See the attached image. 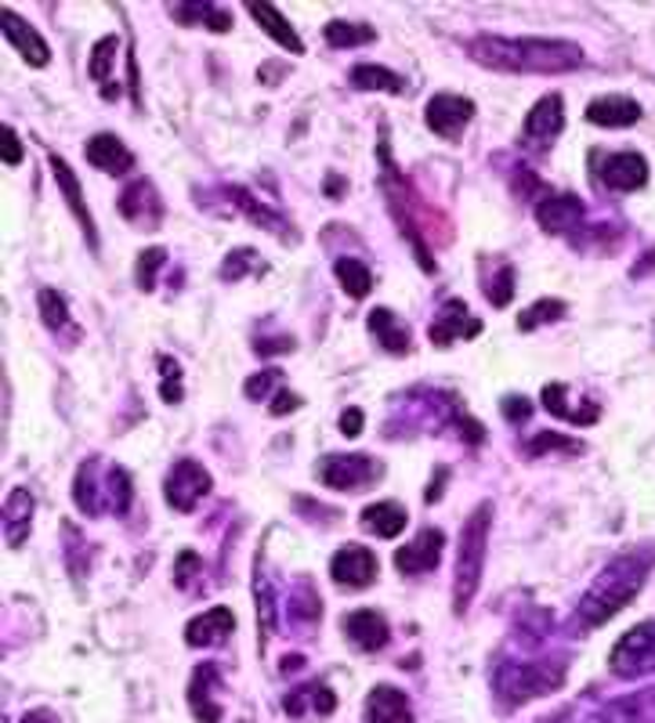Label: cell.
Here are the masks:
<instances>
[{"instance_id":"obj_26","label":"cell","mask_w":655,"mask_h":723,"mask_svg":"<svg viewBox=\"0 0 655 723\" xmlns=\"http://www.w3.org/2000/svg\"><path fill=\"white\" fill-rule=\"evenodd\" d=\"M595 723H655V691H641L604 705Z\"/></svg>"},{"instance_id":"obj_46","label":"cell","mask_w":655,"mask_h":723,"mask_svg":"<svg viewBox=\"0 0 655 723\" xmlns=\"http://www.w3.org/2000/svg\"><path fill=\"white\" fill-rule=\"evenodd\" d=\"M547 448H579V445L562 438V434L543 431V434H536V438H533V445H529V453H547Z\"/></svg>"},{"instance_id":"obj_49","label":"cell","mask_w":655,"mask_h":723,"mask_svg":"<svg viewBox=\"0 0 655 723\" xmlns=\"http://www.w3.org/2000/svg\"><path fill=\"white\" fill-rule=\"evenodd\" d=\"M298 405H301L298 394H293V391H279L276 398H271V416H287V413H293Z\"/></svg>"},{"instance_id":"obj_20","label":"cell","mask_w":655,"mask_h":723,"mask_svg":"<svg viewBox=\"0 0 655 723\" xmlns=\"http://www.w3.org/2000/svg\"><path fill=\"white\" fill-rule=\"evenodd\" d=\"M47 164H52V170H55V181H58L62 196H66V203H69V210H73V218L80 221V229L88 232V240H91V246H95V243H98V235H95V218H91L88 203H84V189H80L77 174H73L66 159L55 156V153H47Z\"/></svg>"},{"instance_id":"obj_38","label":"cell","mask_w":655,"mask_h":723,"mask_svg":"<svg viewBox=\"0 0 655 723\" xmlns=\"http://www.w3.org/2000/svg\"><path fill=\"white\" fill-rule=\"evenodd\" d=\"M116 52H120V36H102L95 47H91V62H88V73H91V80H98V84H109V73H113V66H116Z\"/></svg>"},{"instance_id":"obj_28","label":"cell","mask_w":655,"mask_h":723,"mask_svg":"<svg viewBox=\"0 0 655 723\" xmlns=\"http://www.w3.org/2000/svg\"><path fill=\"white\" fill-rule=\"evenodd\" d=\"M369 333H374L377 341H380V347L391 352V355H406V352H410V330H406L388 308L369 311Z\"/></svg>"},{"instance_id":"obj_24","label":"cell","mask_w":655,"mask_h":723,"mask_svg":"<svg viewBox=\"0 0 655 723\" xmlns=\"http://www.w3.org/2000/svg\"><path fill=\"white\" fill-rule=\"evenodd\" d=\"M84 156H88L91 167L106 170V174H123V170H131V164H134L131 148L123 145L116 134H95V138L88 142V148H84Z\"/></svg>"},{"instance_id":"obj_10","label":"cell","mask_w":655,"mask_h":723,"mask_svg":"<svg viewBox=\"0 0 655 723\" xmlns=\"http://www.w3.org/2000/svg\"><path fill=\"white\" fill-rule=\"evenodd\" d=\"M330 576L341 586H348V590H366V586L377 579V557H374V550H366V546L348 543L333 554Z\"/></svg>"},{"instance_id":"obj_19","label":"cell","mask_w":655,"mask_h":723,"mask_svg":"<svg viewBox=\"0 0 655 723\" xmlns=\"http://www.w3.org/2000/svg\"><path fill=\"white\" fill-rule=\"evenodd\" d=\"M536 221H540L543 232L565 235L584 221V203H579L576 196H547L536 203Z\"/></svg>"},{"instance_id":"obj_34","label":"cell","mask_w":655,"mask_h":723,"mask_svg":"<svg viewBox=\"0 0 655 723\" xmlns=\"http://www.w3.org/2000/svg\"><path fill=\"white\" fill-rule=\"evenodd\" d=\"M352 84L358 91H388V94H402V77L385 66H355L352 69Z\"/></svg>"},{"instance_id":"obj_3","label":"cell","mask_w":655,"mask_h":723,"mask_svg":"<svg viewBox=\"0 0 655 723\" xmlns=\"http://www.w3.org/2000/svg\"><path fill=\"white\" fill-rule=\"evenodd\" d=\"M489 525H492V507L481 503L471 518L464 521L460 532V550H456V571H453V612L464 615L471 608L481 571H486V550H489Z\"/></svg>"},{"instance_id":"obj_16","label":"cell","mask_w":655,"mask_h":723,"mask_svg":"<svg viewBox=\"0 0 655 723\" xmlns=\"http://www.w3.org/2000/svg\"><path fill=\"white\" fill-rule=\"evenodd\" d=\"M0 22H4V36H8V44L15 47V52L30 62V66L44 69V66H47V58H52V52H47V44L41 41V33H36V30L30 26V22H22L11 8L0 11Z\"/></svg>"},{"instance_id":"obj_40","label":"cell","mask_w":655,"mask_h":723,"mask_svg":"<svg viewBox=\"0 0 655 723\" xmlns=\"http://www.w3.org/2000/svg\"><path fill=\"white\" fill-rule=\"evenodd\" d=\"M565 315V304L562 301H551V297H543V301H536L533 308L522 311V319H518V330L522 333H533L536 326H547V322L562 319Z\"/></svg>"},{"instance_id":"obj_32","label":"cell","mask_w":655,"mask_h":723,"mask_svg":"<svg viewBox=\"0 0 655 723\" xmlns=\"http://www.w3.org/2000/svg\"><path fill=\"white\" fill-rule=\"evenodd\" d=\"M333 271H337V282L344 286V293L355 297V301H363V297L374 290V271L358 257H341L337 265H333Z\"/></svg>"},{"instance_id":"obj_30","label":"cell","mask_w":655,"mask_h":723,"mask_svg":"<svg viewBox=\"0 0 655 723\" xmlns=\"http://www.w3.org/2000/svg\"><path fill=\"white\" fill-rule=\"evenodd\" d=\"M308 705H312L315 713L330 716L333 709H337V698H333V691L326 688V683H308V688L293 691V694L287 698V702H282V709H287L290 716H301Z\"/></svg>"},{"instance_id":"obj_21","label":"cell","mask_w":655,"mask_h":723,"mask_svg":"<svg viewBox=\"0 0 655 723\" xmlns=\"http://www.w3.org/2000/svg\"><path fill=\"white\" fill-rule=\"evenodd\" d=\"M366 720L369 723H413V705H410V698H406V691L380 683V688H374L366 698Z\"/></svg>"},{"instance_id":"obj_41","label":"cell","mask_w":655,"mask_h":723,"mask_svg":"<svg viewBox=\"0 0 655 723\" xmlns=\"http://www.w3.org/2000/svg\"><path fill=\"white\" fill-rule=\"evenodd\" d=\"M164 260H167L164 246H149V251L138 254V271H134V279H138V290H153L159 268H164Z\"/></svg>"},{"instance_id":"obj_35","label":"cell","mask_w":655,"mask_h":723,"mask_svg":"<svg viewBox=\"0 0 655 723\" xmlns=\"http://www.w3.org/2000/svg\"><path fill=\"white\" fill-rule=\"evenodd\" d=\"M170 15H175L178 22H203V26L214 30V33L232 30V15L214 4H178V8H170Z\"/></svg>"},{"instance_id":"obj_27","label":"cell","mask_w":655,"mask_h":723,"mask_svg":"<svg viewBox=\"0 0 655 723\" xmlns=\"http://www.w3.org/2000/svg\"><path fill=\"white\" fill-rule=\"evenodd\" d=\"M214 683H218V669L214 666H200L189 683V705L200 723H218L221 720V705L214 702Z\"/></svg>"},{"instance_id":"obj_22","label":"cell","mask_w":655,"mask_h":723,"mask_svg":"<svg viewBox=\"0 0 655 723\" xmlns=\"http://www.w3.org/2000/svg\"><path fill=\"white\" fill-rule=\"evenodd\" d=\"M33 492L26 489H11L8 500H4V540L11 550H19L22 543L30 540V529H33Z\"/></svg>"},{"instance_id":"obj_44","label":"cell","mask_w":655,"mask_h":723,"mask_svg":"<svg viewBox=\"0 0 655 723\" xmlns=\"http://www.w3.org/2000/svg\"><path fill=\"white\" fill-rule=\"evenodd\" d=\"M282 380L279 369H265V372H254L251 380H246V398H265L276 383Z\"/></svg>"},{"instance_id":"obj_45","label":"cell","mask_w":655,"mask_h":723,"mask_svg":"<svg viewBox=\"0 0 655 723\" xmlns=\"http://www.w3.org/2000/svg\"><path fill=\"white\" fill-rule=\"evenodd\" d=\"M257 254L254 251H236V254H229V265L221 268V279H240L246 268H251V260H254Z\"/></svg>"},{"instance_id":"obj_43","label":"cell","mask_w":655,"mask_h":723,"mask_svg":"<svg viewBox=\"0 0 655 723\" xmlns=\"http://www.w3.org/2000/svg\"><path fill=\"white\" fill-rule=\"evenodd\" d=\"M486 297H489V301L497 304V308L511 304V297H514V271H511V268H503V271H500V279H497V282H489Z\"/></svg>"},{"instance_id":"obj_48","label":"cell","mask_w":655,"mask_h":723,"mask_svg":"<svg viewBox=\"0 0 655 723\" xmlns=\"http://www.w3.org/2000/svg\"><path fill=\"white\" fill-rule=\"evenodd\" d=\"M529 413H533V405L525 402V398H503V416L511 420V423H518V420H529Z\"/></svg>"},{"instance_id":"obj_29","label":"cell","mask_w":655,"mask_h":723,"mask_svg":"<svg viewBox=\"0 0 655 723\" xmlns=\"http://www.w3.org/2000/svg\"><path fill=\"white\" fill-rule=\"evenodd\" d=\"M363 529L377 540H395L406 529V510L399 503H374L363 510Z\"/></svg>"},{"instance_id":"obj_51","label":"cell","mask_w":655,"mask_h":723,"mask_svg":"<svg viewBox=\"0 0 655 723\" xmlns=\"http://www.w3.org/2000/svg\"><path fill=\"white\" fill-rule=\"evenodd\" d=\"M22 723H58V720L47 713V709H36V713H26V720Z\"/></svg>"},{"instance_id":"obj_5","label":"cell","mask_w":655,"mask_h":723,"mask_svg":"<svg viewBox=\"0 0 655 723\" xmlns=\"http://www.w3.org/2000/svg\"><path fill=\"white\" fill-rule=\"evenodd\" d=\"M565 683L562 663H500L492 672V688L507 705H525L558 691Z\"/></svg>"},{"instance_id":"obj_8","label":"cell","mask_w":655,"mask_h":723,"mask_svg":"<svg viewBox=\"0 0 655 723\" xmlns=\"http://www.w3.org/2000/svg\"><path fill=\"white\" fill-rule=\"evenodd\" d=\"M377 464L369 456H326L319 464V478H323L326 489L337 492H355L366 489L369 481H377Z\"/></svg>"},{"instance_id":"obj_39","label":"cell","mask_w":655,"mask_h":723,"mask_svg":"<svg viewBox=\"0 0 655 723\" xmlns=\"http://www.w3.org/2000/svg\"><path fill=\"white\" fill-rule=\"evenodd\" d=\"M543 409H547L551 416H562L568 423H584V427L590 423L584 413H576L573 402H568V388H565V383H547V388H543Z\"/></svg>"},{"instance_id":"obj_23","label":"cell","mask_w":655,"mask_h":723,"mask_svg":"<svg viewBox=\"0 0 655 723\" xmlns=\"http://www.w3.org/2000/svg\"><path fill=\"white\" fill-rule=\"evenodd\" d=\"M587 120L595 127H634L641 120V105L626 94H604L587 105Z\"/></svg>"},{"instance_id":"obj_42","label":"cell","mask_w":655,"mask_h":723,"mask_svg":"<svg viewBox=\"0 0 655 723\" xmlns=\"http://www.w3.org/2000/svg\"><path fill=\"white\" fill-rule=\"evenodd\" d=\"M159 369H164V383H159V398L167 405H178L181 402V366L175 358H159Z\"/></svg>"},{"instance_id":"obj_12","label":"cell","mask_w":655,"mask_h":723,"mask_svg":"<svg viewBox=\"0 0 655 723\" xmlns=\"http://www.w3.org/2000/svg\"><path fill=\"white\" fill-rule=\"evenodd\" d=\"M442 546H446V535H442L438 529H424L410 546H402V550L395 554V568H399L402 576H424V571H435L438 560H442Z\"/></svg>"},{"instance_id":"obj_36","label":"cell","mask_w":655,"mask_h":723,"mask_svg":"<svg viewBox=\"0 0 655 723\" xmlns=\"http://www.w3.org/2000/svg\"><path fill=\"white\" fill-rule=\"evenodd\" d=\"M254 601H257V630H262V647H265L271 641V633H276V597H271V582L262 576V568L254 576Z\"/></svg>"},{"instance_id":"obj_25","label":"cell","mask_w":655,"mask_h":723,"mask_svg":"<svg viewBox=\"0 0 655 723\" xmlns=\"http://www.w3.org/2000/svg\"><path fill=\"white\" fill-rule=\"evenodd\" d=\"M246 15H251V19L257 22V26H262V30H265L279 47H287L290 55H301V52H304L301 36L293 33L290 19L282 15L279 8H271V4H246Z\"/></svg>"},{"instance_id":"obj_13","label":"cell","mask_w":655,"mask_h":723,"mask_svg":"<svg viewBox=\"0 0 655 723\" xmlns=\"http://www.w3.org/2000/svg\"><path fill=\"white\" fill-rule=\"evenodd\" d=\"M478 330H481V322L467 311L464 301H446L435 315V322H431L428 341L435 347H449L453 341H460V336H478Z\"/></svg>"},{"instance_id":"obj_47","label":"cell","mask_w":655,"mask_h":723,"mask_svg":"<svg viewBox=\"0 0 655 723\" xmlns=\"http://www.w3.org/2000/svg\"><path fill=\"white\" fill-rule=\"evenodd\" d=\"M4 164H8V167H19V164H22V142H19L15 127H4Z\"/></svg>"},{"instance_id":"obj_6","label":"cell","mask_w":655,"mask_h":723,"mask_svg":"<svg viewBox=\"0 0 655 723\" xmlns=\"http://www.w3.org/2000/svg\"><path fill=\"white\" fill-rule=\"evenodd\" d=\"M609 669L620 680H641L655 672V622H637L609 652Z\"/></svg>"},{"instance_id":"obj_7","label":"cell","mask_w":655,"mask_h":723,"mask_svg":"<svg viewBox=\"0 0 655 723\" xmlns=\"http://www.w3.org/2000/svg\"><path fill=\"white\" fill-rule=\"evenodd\" d=\"M210 474H207V467L203 464H196V459H178L175 467H170V474H167V485H164V492H167V503L178 510V514H192L196 510V503L203 500V496L210 492Z\"/></svg>"},{"instance_id":"obj_4","label":"cell","mask_w":655,"mask_h":723,"mask_svg":"<svg viewBox=\"0 0 655 723\" xmlns=\"http://www.w3.org/2000/svg\"><path fill=\"white\" fill-rule=\"evenodd\" d=\"M73 500L88 518L98 514H127L131 507V478L123 467H102L98 459H88L77 470V485H73Z\"/></svg>"},{"instance_id":"obj_2","label":"cell","mask_w":655,"mask_h":723,"mask_svg":"<svg viewBox=\"0 0 655 723\" xmlns=\"http://www.w3.org/2000/svg\"><path fill=\"white\" fill-rule=\"evenodd\" d=\"M652 560H655L652 554H637V550L612 557L609 565L598 571V579L590 582V590L584 593V601L576 608V619L584 622V626H601V622H609L612 615H620L641 593Z\"/></svg>"},{"instance_id":"obj_1","label":"cell","mask_w":655,"mask_h":723,"mask_svg":"<svg viewBox=\"0 0 655 723\" xmlns=\"http://www.w3.org/2000/svg\"><path fill=\"white\" fill-rule=\"evenodd\" d=\"M471 58L500 73H573L584 66V47L547 36H478Z\"/></svg>"},{"instance_id":"obj_17","label":"cell","mask_w":655,"mask_h":723,"mask_svg":"<svg viewBox=\"0 0 655 723\" xmlns=\"http://www.w3.org/2000/svg\"><path fill=\"white\" fill-rule=\"evenodd\" d=\"M120 214L127 218L138 229H156L159 218H164V203L149 181H134L127 192L120 196Z\"/></svg>"},{"instance_id":"obj_18","label":"cell","mask_w":655,"mask_h":723,"mask_svg":"<svg viewBox=\"0 0 655 723\" xmlns=\"http://www.w3.org/2000/svg\"><path fill=\"white\" fill-rule=\"evenodd\" d=\"M232 630H236V615L218 604V608H207L203 615H196L189 626H185V641H189V647H214L225 637H232Z\"/></svg>"},{"instance_id":"obj_15","label":"cell","mask_w":655,"mask_h":723,"mask_svg":"<svg viewBox=\"0 0 655 723\" xmlns=\"http://www.w3.org/2000/svg\"><path fill=\"white\" fill-rule=\"evenodd\" d=\"M341 630L348 633V641L363 652H380L388 644L391 630H388V619L374 612V608H358V612H348L341 622Z\"/></svg>"},{"instance_id":"obj_33","label":"cell","mask_w":655,"mask_h":723,"mask_svg":"<svg viewBox=\"0 0 655 723\" xmlns=\"http://www.w3.org/2000/svg\"><path fill=\"white\" fill-rule=\"evenodd\" d=\"M232 199H236V207L243 210L246 218H251L254 224H262V229H268V232H276L279 240H290V229H287V221H282L279 214H271L268 207H262L257 199L246 192V189H232Z\"/></svg>"},{"instance_id":"obj_31","label":"cell","mask_w":655,"mask_h":723,"mask_svg":"<svg viewBox=\"0 0 655 723\" xmlns=\"http://www.w3.org/2000/svg\"><path fill=\"white\" fill-rule=\"evenodd\" d=\"M36 304H41V319H44L47 330L77 336V326H73V315H69V304L62 301V297L52 290V286H41V293H36Z\"/></svg>"},{"instance_id":"obj_14","label":"cell","mask_w":655,"mask_h":723,"mask_svg":"<svg viewBox=\"0 0 655 723\" xmlns=\"http://www.w3.org/2000/svg\"><path fill=\"white\" fill-rule=\"evenodd\" d=\"M601 181L612 192H634L645 189L648 181V159L641 153H615L601 164Z\"/></svg>"},{"instance_id":"obj_9","label":"cell","mask_w":655,"mask_h":723,"mask_svg":"<svg viewBox=\"0 0 655 723\" xmlns=\"http://www.w3.org/2000/svg\"><path fill=\"white\" fill-rule=\"evenodd\" d=\"M565 127V105H562V94H543L540 102L529 109L525 116V145L533 148V153H543L554 138L562 134Z\"/></svg>"},{"instance_id":"obj_11","label":"cell","mask_w":655,"mask_h":723,"mask_svg":"<svg viewBox=\"0 0 655 723\" xmlns=\"http://www.w3.org/2000/svg\"><path fill=\"white\" fill-rule=\"evenodd\" d=\"M475 116V102L460 94H435L428 102V127L442 138H460L464 127Z\"/></svg>"},{"instance_id":"obj_50","label":"cell","mask_w":655,"mask_h":723,"mask_svg":"<svg viewBox=\"0 0 655 723\" xmlns=\"http://www.w3.org/2000/svg\"><path fill=\"white\" fill-rule=\"evenodd\" d=\"M341 431L348 434V438H358V434H363V413H358V409H344V413H341Z\"/></svg>"},{"instance_id":"obj_37","label":"cell","mask_w":655,"mask_h":723,"mask_svg":"<svg viewBox=\"0 0 655 723\" xmlns=\"http://www.w3.org/2000/svg\"><path fill=\"white\" fill-rule=\"evenodd\" d=\"M374 41H377V30H369L366 22L333 19L326 26V44H333V47H363V44H374Z\"/></svg>"}]
</instances>
